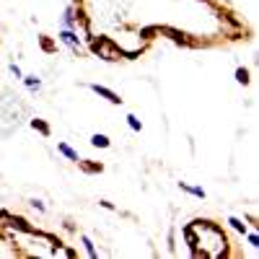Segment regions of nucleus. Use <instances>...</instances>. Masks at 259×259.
<instances>
[{
  "instance_id": "nucleus-22",
  "label": "nucleus",
  "mask_w": 259,
  "mask_h": 259,
  "mask_svg": "<svg viewBox=\"0 0 259 259\" xmlns=\"http://www.w3.org/2000/svg\"><path fill=\"white\" fill-rule=\"evenodd\" d=\"M99 205H101L104 210H114V202H109V200H99Z\"/></svg>"
},
{
  "instance_id": "nucleus-3",
  "label": "nucleus",
  "mask_w": 259,
  "mask_h": 259,
  "mask_svg": "<svg viewBox=\"0 0 259 259\" xmlns=\"http://www.w3.org/2000/svg\"><path fill=\"white\" fill-rule=\"evenodd\" d=\"M57 39L62 41V45H68V47L73 50V55L83 57V45H80V36H78V31H75V29H60Z\"/></svg>"
},
{
  "instance_id": "nucleus-1",
  "label": "nucleus",
  "mask_w": 259,
  "mask_h": 259,
  "mask_svg": "<svg viewBox=\"0 0 259 259\" xmlns=\"http://www.w3.org/2000/svg\"><path fill=\"white\" fill-rule=\"evenodd\" d=\"M89 47L96 57L106 60V62H117V60H127V52L119 50V45L109 36H89Z\"/></svg>"
},
{
  "instance_id": "nucleus-11",
  "label": "nucleus",
  "mask_w": 259,
  "mask_h": 259,
  "mask_svg": "<svg viewBox=\"0 0 259 259\" xmlns=\"http://www.w3.org/2000/svg\"><path fill=\"white\" fill-rule=\"evenodd\" d=\"M62 29H75V8L73 6H68V8L62 11Z\"/></svg>"
},
{
  "instance_id": "nucleus-19",
  "label": "nucleus",
  "mask_w": 259,
  "mask_h": 259,
  "mask_svg": "<svg viewBox=\"0 0 259 259\" xmlns=\"http://www.w3.org/2000/svg\"><path fill=\"white\" fill-rule=\"evenodd\" d=\"M244 236H246V241H249L251 249H259V236H256V233H249V231H246Z\"/></svg>"
},
{
  "instance_id": "nucleus-5",
  "label": "nucleus",
  "mask_w": 259,
  "mask_h": 259,
  "mask_svg": "<svg viewBox=\"0 0 259 259\" xmlns=\"http://www.w3.org/2000/svg\"><path fill=\"white\" fill-rule=\"evenodd\" d=\"M89 89L96 94V96H101V99H106L109 104H114V106H119L122 104V99H119V94H114L112 89H106V85H99V83H89Z\"/></svg>"
},
{
  "instance_id": "nucleus-13",
  "label": "nucleus",
  "mask_w": 259,
  "mask_h": 259,
  "mask_svg": "<svg viewBox=\"0 0 259 259\" xmlns=\"http://www.w3.org/2000/svg\"><path fill=\"white\" fill-rule=\"evenodd\" d=\"M91 145L94 148H109L112 140H109V135H104V133H94L91 135Z\"/></svg>"
},
{
  "instance_id": "nucleus-16",
  "label": "nucleus",
  "mask_w": 259,
  "mask_h": 259,
  "mask_svg": "<svg viewBox=\"0 0 259 259\" xmlns=\"http://www.w3.org/2000/svg\"><path fill=\"white\" fill-rule=\"evenodd\" d=\"M124 119H127V127L133 130V133H140V130H143V122H140V119H138L135 114H127Z\"/></svg>"
},
{
  "instance_id": "nucleus-4",
  "label": "nucleus",
  "mask_w": 259,
  "mask_h": 259,
  "mask_svg": "<svg viewBox=\"0 0 259 259\" xmlns=\"http://www.w3.org/2000/svg\"><path fill=\"white\" fill-rule=\"evenodd\" d=\"M158 34H166L171 41L184 45V47H194V45H197V41L189 39V34H184V31H179V29H174V26H158Z\"/></svg>"
},
{
  "instance_id": "nucleus-17",
  "label": "nucleus",
  "mask_w": 259,
  "mask_h": 259,
  "mask_svg": "<svg viewBox=\"0 0 259 259\" xmlns=\"http://www.w3.org/2000/svg\"><path fill=\"white\" fill-rule=\"evenodd\" d=\"M249 70L246 68H236V83H241V85H249Z\"/></svg>"
},
{
  "instance_id": "nucleus-23",
  "label": "nucleus",
  "mask_w": 259,
  "mask_h": 259,
  "mask_svg": "<svg viewBox=\"0 0 259 259\" xmlns=\"http://www.w3.org/2000/svg\"><path fill=\"white\" fill-rule=\"evenodd\" d=\"M200 3H210V0H200Z\"/></svg>"
},
{
  "instance_id": "nucleus-21",
  "label": "nucleus",
  "mask_w": 259,
  "mask_h": 259,
  "mask_svg": "<svg viewBox=\"0 0 259 259\" xmlns=\"http://www.w3.org/2000/svg\"><path fill=\"white\" fill-rule=\"evenodd\" d=\"M29 205L34 207V210H39V212H45L47 207H45V202H41V200H29Z\"/></svg>"
},
{
  "instance_id": "nucleus-10",
  "label": "nucleus",
  "mask_w": 259,
  "mask_h": 259,
  "mask_svg": "<svg viewBox=\"0 0 259 259\" xmlns=\"http://www.w3.org/2000/svg\"><path fill=\"white\" fill-rule=\"evenodd\" d=\"M179 189L187 192V194H192V197H197V200H205V197H207V192H205L202 187H192V184H187V182H179Z\"/></svg>"
},
{
  "instance_id": "nucleus-20",
  "label": "nucleus",
  "mask_w": 259,
  "mask_h": 259,
  "mask_svg": "<svg viewBox=\"0 0 259 259\" xmlns=\"http://www.w3.org/2000/svg\"><path fill=\"white\" fill-rule=\"evenodd\" d=\"M8 70H11V73H13V78H18V80L24 78V73H21V68H18L16 62H11V65H8Z\"/></svg>"
},
{
  "instance_id": "nucleus-7",
  "label": "nucleus",
  "mask_w": 259,
  "mask_h": 259,
  "mask_svg": "<svg viewBox=\"0 0 259 259\" xmlns=\"http://www.w3.org/2000/svg\"><path fill=\"white\" fill-rule=\"evenodd\" d=\"M36 45H39V50L45 52V55H55L57 52V41L52 36H47V34H39L36 36Z\"/></svg>"
},
{
  "instance_id": "nucleus-2",
  "label": "nucleus",
  "mask_w": 259,
  "mask_h": 259,
  "mask_svg": "<svg viewBox=\"0 0 259 259\" xmlns=\"http://www.w3.org/2000/svg\"><path fill=\"white\" fill-rule=\"evenodd\" d=\"M26 112H29L26 104H21L18 96L11 99V109H6V96H3V101H0V122H8V124H6V133H13V130L24 122Z\"/></svg>"
},
{
  "instance_id": "nucleus-6",
  "label": "nucleus",
  "mask_w": 259,
  "mask_h": 259,
  "mask_svg": "<svg viewBox=\"0 0 259 259\" xmlns=\"http://www.w3.org/2000/svg\"><path fill=\"white\" fill-rule=\"evenodd\" d=\"M78 168L83 171V174L94 177V174H101V171H104V163H99V161H89V158H80V161H78Z\"/></svg>"
},
{
  "instance_id": "nucleus-18",
  "label": "nucleus",
  "mask_w": 259,
  "mask_h": 259,
  "mask_svg": "<svg viewBox=\"0 0 259 259\" xmlns=\"http://www.w3.org/2000/svg\"><path fill=\"white\" fill-rule=\"evenodd\" d=\"M153 34H158V26H148V29H140V36H143V39H153Z\"/></svg>"
},
{
  "instance_id": "nucleus-8",
  "label": "nucleus",
  "mask_w": 259,
  "mask_h": 259,
  "mask_svg": "<svg viewBox=\"0 0 259 259\" xmlns=\"http://www.w3.org/2000/svg\"><path fill=\"white\" fill-rule=\"evenodd\" d=\"M29 127H31V130H36V133H39V135H45V138H50V135H52L50 122L39 119V117H31V119H29Z\"/></svg>"
},
{
  "instance_id": "nucleus-12",
  "label": "nucleus",
  "mask_w": 259,
  "mask_h": 259,
  "mask_svg": "<svg viewBox=\"0 0 259 259\" xmlns=\"http://www.w3.org/2000/svg\"><path fill=\"white\" fill-rule=\"evenodd\" d=\"M80 244H83V251L89 254L91 259H99V249L94 246V241L89 239V236H80Z\"/></svg>"
},
{
  "instance_id": "nucleus-15",
  "label": "nucleus",
  "mask_w": 259,
  "mask_h": 259,
  "mask_svg": "<svg viewBox=\"0 0 259 259\" xmlns=\"http://www.w3.org/2000/svg\"><path fill=\"white\" fill-rule=\"evenodd\" d=\"M228 226H231V228H233L236 233H241V236H244V233L249 231V228H246V223H244V221H239V218H233V215L228 218Z\"/></svg>"
},
{
  "instance_id": "nucleus-9",
  "label": "nucleus",
  "mask_w": 259,
  "mask_h": 259,
  "mask_svg": "<svg viewBox=\"0 0 259 259\" xmlns=\"http://www.w3.org/2000/svg\"><path fill=\"white\" fill-rule=\"evenodd\" d=\"M57 153H60V156H65L68 161H73V163H78V161H80L78 150H75L73 145H68V143H57Z\"/></svg>"
},
{
  "instance_id": "nucleus-14",
  "label": "nucleus",
  "mask_w": 259,
  "mask_h": 259,
  "mask_svg": "<svg viewBox=\"0 0 259 259\" xmlns=\"http://www.w3.org/2000/svg\"><path fill=\"white\" fill-rule=\"evenodd\" d=\"M21 80H24V85H26L29 91H39V89H41V80H39L36 75H24Z\"/></svg>"
}]
</instances>
